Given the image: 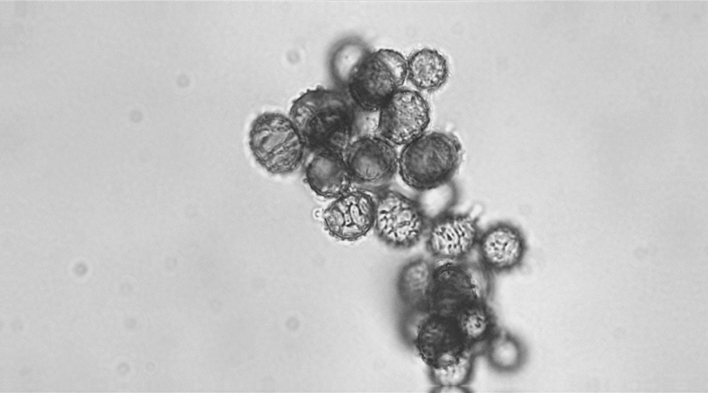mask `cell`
<instances>
[{
    "label": "cell",
    "mask_w": 708,
    "mask_h": 393,
    "mask_svg": "<svg viewBox=\"0 0 708 393\" xmlns=\"http://www.w3.org/2000/svg\"><path fill=\"white\" fill-rule=\"evenodd\" d=\"M357 111L346 91L318 86L294 99L288 116L307 151L344 155L355 139Z\"/></svg>",
    "instance_id": "cell-1"
},
{
    "label": "cell",
    "mask_w": 708,
    "mask_h": 393,
    "mask_svg": "<svg viewBox=\"0 0 708 393\" xmlns=\"http://www.w3.org/2000/svg\"><path fill=\"white\" fill-rule=\"evenodd\" d=\"M463 157V146L454 134L426 131L402 146L398 153V173L409 187L427 191L448 183Z\"/></svg>",
    "instance_id": "cell-2"
},
{
    "label": "cell",
    "mask_w": 708,
    "mask_h": 393,
    "mask_svg": "<svg viewBox=\"0 0 708 393\" xmlns=\"http://www.w3.org/2000/svg\"><path fill=\"white\" fill-rule=\"evenodd\" d=\"M407 79V59L398 51L380 48L363 54L350 69L346 92L359 111L378 113Z\"/></svg>",
    "instance_id": "cell-3"
},
{
    "label": "cell",
    "mask_w": 708,
    "mask_h": 393,
    "mask_svg": "<svg viewBox=\"0 0 708 393\" xmlns=\"http://www.w3.org/2000/svg\"><path fill=\"white\" fill-rule=\"evenodd\" d=\"M248 145L257 164L272 175L294 173L304 162L306 153L290 119L279 112L266 111L253 119Z\"/></svg>",
    "instance_id": "cell-4"
},
{
    "label": "cell",
    "mask_w": 708,
    "mask_h": 393,
    "mask_svg": "<svg viewBox=\"0 0 708 393\" xmlns=\"http://www.w3.org/2000/svg\"><path fill=\"white\" fill-rule=\"evenodd\" d=\"M429 222L418 201L387 188L376 192L373 229L386 245L407 249L416 245L427 231Z\"/></svg>",
    "instance_id": "cell-5"
},
{
    "label": "cell",
    "mask_w": 708,
    "mask_h": 393,
    "mask_svg": "<svg viewBox=\"0 0 708 393\" xmlns=\"http://www.w3.org/2000/svg\"><path fill=\"white\" fill-rule=\"evenodd\" d=\"M343 155L353 184L359 187L377 192L398 173L395 146L375 134L355 138Z\"/></svg>",
    "instance_id": "cell-6"
},
{
    "label": "cell",
    "mask_w": 708,
    "mask_h": 393,
    "mask_svg": "<svg viewBox=\"0 0 708 393\" xmlns=\"http://www.w3.org/2000/svg\"><path fill=\"white\" fill-rule=\"evenodd\" d=\"M378 113L375 135L395 146H403L426 132L431 120L427 100L411 89L398 90Z\"/></svg>",
    "instance_id": "cell-7"
},
{
    "label": "cell",
    "mask_w": 708,
    "mask_h": 393,
    "mask_svg": "<svg viewBox=\"0 0 708 393\" xmlns=\"http://www.w3.org/2000/svg\"><path fill=\"white\" fill-rule=\"evenodd\" d=\"M376 192L355 186L331 200L322 213L325 231L333 238L346 242L364 237L373 229Z\"/></svg>",
    "instance_id": "cell-8"
},
{
    "label": "cell",
    "mask_w": 708,
    "mask_h": 393,
    "mask_svg": "<svg viewBox=\"0 0 708 393\" xmlns=\"http://www.w3.org/2000/svg\"><path fill=\"white\" fill-rule=\"evenodd\" d=\"M478 219L469 213L444 212L427 230L426 248L440 262L465 260L476 248L481 234Z\"/></svg>",
    "instance_id": "cell-9"
},
{
    "label": "cell",
    "mask_w": 708,
    "mask_h": 393,
    "mask_svg": "<svg viewBox=\"0 0 708 393\" xmlns=\"http://www.w3.org/2000/svg\"><path fill=\"white\" fill-rule=\"evenodd\" d=\"M413 342L429 367H441L458 361L469 347L462 338L453 318L428 311L420 315Z\"/></svg>",
    "instance_id": "cell-10"
},
{
    "label": "cell",
    "mask_w": 708,
    "mask_h": 393,
    "mask_svg": "<svg viewBox=\"0 0 708 393\" xmlns=\"http://www.w3.org/2000/svg\"><path fill=\"white\" fill-rule=\"evenodd\" d=\"M476 248L479 263L492 275L520 267L528 250L521 230L507 222L494 224L481 232Z\"/></svg>",
    "instance_id": "cell-11"
},
{
    "label": "cell",
    "mask_w": 708,
    "mask_h": 393,
    "mask_svg": "<svg viewBox=\"0 0 708 393\" xmlns=\"http://www.w3.org/2000/svg\"><path fill=\"white\" fill-rule=\"evenodd\" d=\"M308 153L304 180L315 195L333 200L353 187V182L342 154L327 151Z\"/></svg>",
    "instance_id": "cell-12"
},
{
    "label": "cell",
    "mask_w": 708,
    "mask_h": 393,
    "mask_svg": "<svg viewBox=\"0 0 708 393\" xmlns=\"http://www.w3.org/2000/svg\"><path fill=\"white\" fill-rule=\"evenodd\" d=\"M436 264L424 258L411 260L401 268L398 278L400 296L415 314L428 311V303Z\"/></svg>",
    "instance_id": "cell-13"
},
{
    "label": "cell",
    "mask_w": 708,
    "mask_h": 393,
    "mask_svg": "<svg viewBox=\"0 0 708 393\" xmlns=\"http://www.w3.org/2000/svg\"><path fill=\"white\" fill-rule=\"evenodd\" d=\"M481 354L489 367L501 374L518 372L528 359L524 343L512 332L499 326L483 344Z\"/></svg>",
    "instance_id": "cell-14"
},
{
    "label": "cell",
    "mask_w": 708,
    "mask_h": 393,
    "mask_svg": "<svg viewBox=\"0 0 708 393\" xmlns=\"http://www.w3.org/2000/svg\"><path fill=\"white\" fill-rule=\"evenodd\" d=\"M449 75L447 58L436 49L422 48L407 59V79L418 90H437L446 83Z\"/></svg>",
    "instance_id": "cell-15"
},
{
    "label": "cell",
    "mask_w": 708,
    "mask_h": 393,
    "mask_svg": "<svg viewBox=\"0 0 708 393\" xmlns=\"http://www.w3.org/2000/svg\"><path fill=\"white\" fill-rule=\"evenodd\" d=\"M449 316L453 318L465 344L479 352L478 346L482 347L498 327L495 313L487 301L466 304Z\"/></svg>",
    "instance_id": "cell-16"
},
{
    "label": "cell",
    "mask_w": 708,
    "mask_h": 393,
    "mask_svg": "<svg viewBox=\"0 0 708 393\" xmlns=\"http://www.w3.org/2000/svg\"><path fill=\"white\" fill-rule=\"evenodd\" d=\"M481 354L476 349L468 350L458 361L441 367H429V377L434 386V390H460L469 392L468 385L472 381L477 356Z\"/></svg>",
    "instance_id": "cell-17"
}]
</instances>
